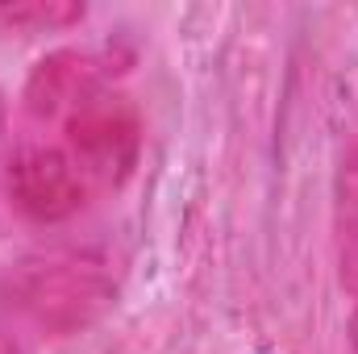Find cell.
Listing matches in <instances>:
<instances>
[{
    "label": "cell",
    "mask_w": 358,
    "mask_h": 354,
    "mask_svg": "<svg viewBox=\"0 0 358 354\" xmlns=\"http://www.w3.org/2000/svg\"><path fill=\"white\" fill-rule=\"evenodd\" d=\"M0 354H17V346H13V342H8L4 334H0Z\"/></svg>",
    "instance_id": "2"
},
{
    "label": "cell",
    "mask_w": 358,
    "mask_h": 354,
    "mask_svg": "<svg viewBox=\"0 0 358 354\" xmlns=\"http://www.w3.org/2000/svg\"><path fill=\"white\" fill-rule=\"evenodd\" d=\"M100 267L104 263H88L80 255L46 259L42 267L25 271V279H21V309L38 325H55V330L84 325L108 296V279H104Z\"/></svg>",
    "instance_id": "1"
}]
</instances>
